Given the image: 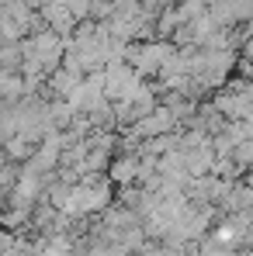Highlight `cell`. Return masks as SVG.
Masks as SVG:
<instances>
[{"label": "cell", "mask_w": 253, "mask_h": 256, "mask_svg": "<svg viewBox=\"0 0 253 256\" xmlns=\"http://www.w3.org/2000/svg\"><path fill=\"white\" fill-rule=\"evenodd\" d=\"M4 7H7V0H0V14H4Z\"/></svg>", "instance_id": "cell-1"}]
</instances>
